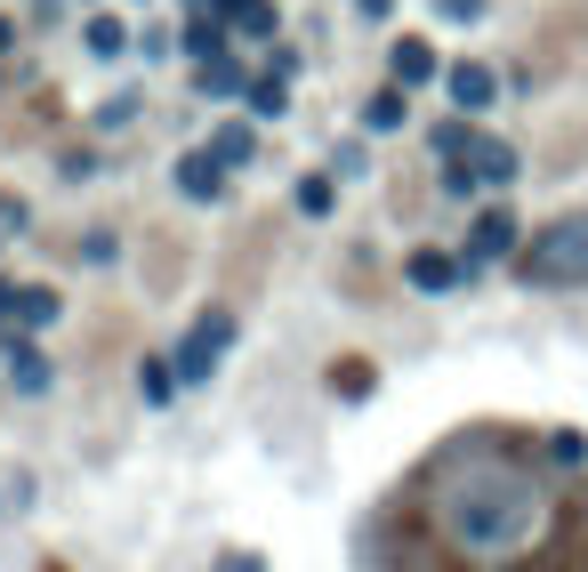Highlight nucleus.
Wrapping results in <instances>:
<instances>
[{"instance_id": "1", "label": "nucleus", "mask_w": 588, "mask_h": 572, "mask_svg": "<svg viewBox=\"0 0 588 572\" xmlns=\"http://www.w3.org/2000/svg\"><path fill=\"white\" fill-rule=\"evenodd\" d=\"M379 572H588V484L524 427H460L388 492Z\"/></svg>"}, {"instance_id": "2", "label": "nucleus", "mask_w": 588, "mask_h": 572, "mask_svg": "<svg viewBox=\"0 0 588 572\" xmlns=\"http://www.w3.org/2000/svg\"><path fill=\"white\" fill-rule=\"evenodd\" d=\"M516 282H532V291H588V210H564L524 242Z\"/></svg>"}, {"instance_id": "3", "label": "nucleus", "mask_w": 588, "mask_h": 572, "mask_svg": "<svg viewBox=\"0 0 588 572\" xmlns=\"http://www.w3.org/2000/svg\"><path fill=\"white\" fill-rule=\"evenodd\" d=\"M500 186H516V146L509 137H468L452 161H443V194L452 202H468V194H500Z\"/></svg>"}, {"instance_id": "4", "label": "nucleus", "mask_w": 588, "mask_h": 572, "mask_svg": "<svg viewBox=\"0 0 588 572\" xmlns=\"http://www.w3.org/2000/svg\"><path fill=\"white\" fill-rule=\"evenodd\" d=\"M226 346H234V315H226V306H210V315H201L194 331L177 339V363H170V379H177V387H201V379L218 372V355H226Z\"/></svg>"}, {"instance_id": "5", "label": "nucleus", "mask_w": 588, "mask_h": 572, "mask_svg": "<svg viewBox=\"0 0 588 572\" xmlns=\"http://www.w3.org/2000/svg\"><path fill=\"white\" fill-rule=\"evenodd\" d=\"M516 251H524V234H516V210H509V202L476 210L468 242H460V258H468V267H492V258H516Z\"/></svg>"}, {"instance_id": "6", "label": "nucleus", "mask_w": 588, "mask_h": 572, "mask_svg": "<svg viewBox=\"0 0 588 572\" xmlns=\"http://www.w3.org/2000/svg\"><path fill=\"white\" fill-rule=\"evenodd\" d=\"M403 282L428 291V299H443V291L468 282V258H460V251H412V258H403Z\"/></svg>"}, {"instance_id": "7", "label": "nucleus", "mask_w": 588, "mask_h": 572, "mask_svg": "<svg viewBox=\"0 0 588 572\" xmlns=\"http://www.w3.org/2000/svg\"><path fill=\"white\" fill-rule=\"evenodd\" d=\"M443 89H452V106H460V113H483V106L500 97V73L468 57V65H452V73H443Z\"/></svg>"}, {"instance_id": "8", "label": "nucleus", "mask_w": 588, "mask_h": 572, "mask_svg": "<svg viewBox=\"0 0 588 572\" xmlns=\"http://www.w3.org/2000/svg\"><path fill=\"white\" fill-rule=\"evenodd\" d=\"M177 194L218 202V194H226V161H218L210 146H201V154H177Z\"/></svg>"}, {"instance_id": "9", "label": "nucleus", "mask_w": 588, "mask_h": 572, "mask_svg": "<svg viewBox=\"0 0 588 572\" xmlns=\"http://www.w3.org/2000/svg\"><path fill=\"white\" fill-rule=\"evenodd\" d=\"M403 121H412V89H403V81L371 89V106H363V130H371V137H388V130H403Z\"/></svg>"}, {"instance_id": "10", "label": "nucleus", "mask_w": 588, "mask_h": 572, "mask_svg": "<svg viewBox=\"0 0 588 572\" xmlns=\"http://www.w3.org/2000/svg\"><path fill=\"white\" fill-rule=\"evenodd\" d=\"M388 73L403 81V89H419V81H436V49H428V40H395V49H388Z\"/></svg>"}, {"instance_id": "11", "label": "nucleus", "mask_w": 588, "mask_h": 572, "mask_svg": "<svg viewBox=\"0 0 588 572\" xmlns=\"http://www.w3.org/2000/svg\"><path fill=\"white\" fill-rule=\"evenodd\" d=\"M16 331H49V322H57V291H40V282H33V291H16Z\"/></svg>"}, {"instance_id": "12", "label": "nucleus", "mask_w": 588, "mask_h": 572, "mask_svg": "<svg viewBox=\"0 0 588 572\" xmlns=\"http://www.w3.org/2000/svg\"><path fill=\"white\" fill-rule=\"evenodd\" d=\"M201 89H210V97H242V89H250V73H242L234 57H201Z\"/></svg>"}, {"instance_id": "13", "label": "nucleus", "mask_w": 588, "mask_h": 572, "mask_svg": "<svg viewBox=\"0 0 588 572\" xmlns=\"http://www.w3.org/2000/svg\"><path fill=\"white\" fill-rule=\"evenodd\" d=\"M186 49H194V57H226V25H218L210 9H194V25H186Z\"/></svg>"}, {"instance_id": "14", "label": "nucleus", "mask_w": 588, "mask_h": 572, "mask_svg": "<svg viewBox=\"0 0 588 572\" xmlns=\"http://www.w3.org/2000/svg\"><path fill=\"white\" fill-rule=\"evenodd\" d=\"M210 154H218V161H226V170H242V161H250V154H258V137H250V130H242V121H226V130H218V137H210Z\"/></svg>"}, {"instance_id": "15", "label": "nucleus", "mask_w": 588, "mask_h": 572, "mask_svg": "<svg viewBox=\"0 0 588 572\" xmlns=\"http://www.w3.org/2000/svg\"><path fill=\"white\" fill-rule=\"evenodd\" d=\"M9 379L25 387V395H40V387H49V363H40L33 346H9Z\"/></svg>"}, {"instance_id": "16", "label": "nucleus", "mask_w": 588, "mask_h": 572, "mask_svg": "<svg viewBox=\"0 0 588 572\" xmlns=\"http://www.w3.org/2000/svg\"><path fill=\"white\" fill-rule=\"evenodd\" d=\"M89 49L97 57H121V49H130V25H121V16H89Z\"/></svg>"}, {"instance_id": "17", "label": "nucleus", "mask_w": 588, "mask_h": 572, "mask_svg": "<svg viewBox=\"0 0 588 572\" xmlns=\"http://www.w3.org/2000/svg\"><path fill=\"white\" fill-rule=\"evenodd\" d=\"M242 106H250V113H267V121H274V113H282V81H274V73H258V81H250V89H242Z\"/></svg>"}, {"instance_id": "18", "label": "nucleus", "mask_w": 588, "mask_h": 572, "mask_svg": "<svg viewBox=\"0 0 588 572\" xmlns=\"http://www.w3.org/2000/svg\"><path fill=\"white\" fill-rule=\"evenodd\" d=\"M331 387H339V395H371V363H331Z\"/></svg>"}, {"instance_id": "19", "label": "nucleus", "mask_w": 588, "mask_h": 572, "mask_svg": "<svg viewBox=\"0 0 588 572\" xmlns=\"http://www.w3.org/2000/svg\"><path fill=\"white\" fill-rule=\"evenodd\" d=\"M468 137H476V121H468V113H460V121H436V154H443V161L468 146Z\"/></svg>"}, {"instance_id": "20", "label": "nucleus", "mask_w": 588, "mask_h": 572, "mask_svg": "<svg viewBox=\"0 0 588 572\" xmlns=\"http://www.w3.org/2000/svg\"><path fill=\"white\" fill-rule=\"evenodd\" d=\"M331 178H298V210H307V218H322V210H331Z\"/></svg>"}, {"instance_id": "21", "label": "nucleus", "mask_w": 588, "mask_h": 572, "mask_svg": "<svg viewBox=\"0 0 588 572\" xmlns=\"http://www.w3.org/2000/svg\"><path fill=\"white\" fill-rule=\"evenodd\" d=\"M436 9L452 16V25H476V16H483V0H436Z\"/></svg>"}, {"instance_id": "22", "label": "nucleus", "mask_w": 588, "mask_h": 572, "mask_svg": "<svg viewBox=\"0 0 588 572\" xmlns=\"http://www.w3.org/2000/svg\"><path fill=\"white\" fill-rule=\"evenodd\" d=\"M218 572H267V557H250V548H242V557H226Z\"/></svg>"}, {"instance_id": "23", "label": "nucleus", "mask_w": 588, "mask_h": 572, "mask_svg": "<svg viewBox=\"0 0 588 572\" xmlns=\"http://www.w3.org/2000/svg\"><path fill=\"white\" fill-rule=\"evenodd\" d=\"M9 315H16V282L0 275V322H9Z\"/></svg>"}, {"instance_id": "24", "label": "nucleus", "mask_w": 588, "mask_h": 572, "mask_svg": "<svg viewBox=\"0 0 588 572\" xmlns=\"http://www.w3.org/2000/svg\"><path fill=\"white\" fill-rule=\"evenodd\" d=\"M0 210H9V202H0Z\"/></svg>"}]
</instances>
